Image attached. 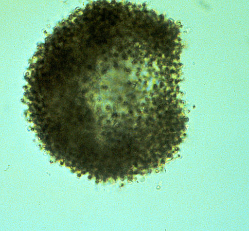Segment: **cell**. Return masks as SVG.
<instances>
[{
  "label": "cell",
  "instance_id": "1",
  "mask_svg": "<svg viewBox=\"0 0 249 231\" xmlns=\"http://www.w3.org/2000/svg\"><path fill=\"white\" fill-rule=\"evenodd\" d=\"M98 62L92 52L79 55L65 81L64 102L67 129L78 139L119 153L133 151L146 139L156 118L142 88L148 87L142 77L144 50L133 36L119 37L107 46ZM153 105V104H152Z\"/></svg>",
  "mask_w": 249,
  "mask_h": 231
},
{
  "label": "cell",
  "instance_id": "2",
  "mask_svg": "<svg viewBox=\"0 0 249 231\" xmlns=\"http://www.w3.org/2000/svg\"><path fill=\"white\" fill-rule=\"evenodd\" d=\"M49 77H48V79H49ZM49 80H48V90H47V92H48V91ZM47 100H48V96H47Z\"/></svg>",
  "mask_w": 249,
  "mask_h": 231
}]
</instances>
